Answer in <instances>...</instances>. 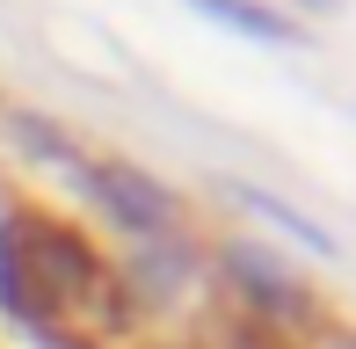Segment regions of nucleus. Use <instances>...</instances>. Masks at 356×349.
I'll list each match as a JSON object with an SVG mask.
<instances>
[{"instance_id": "2", "label": "nucleus", "mask_w": 356, "mask_h": 349, "mask_svg": "<svg viewBox=\"0 0 356 349\" xmlns=\"http://www.w3.org/2000/svg\"><path fill=\"white\" fill-rule=\"evenodd\" d=\"M204 15H218V22H233V29H254V37H277V44H291L298 29L291 22H277V15H262V8H248V0H197Z\"/></svg>"}, {"instance_id": "1", "label": "nucleus", "mask_w": 356, "mask_h": 349, "mask_svg": "<svg viewBox=\"0 0 356 349\" xmlns=\"http://www.w3.org/2000/svg\"><path fill=\"white\" fill-rule=\"evenodd\" d=\"M0 291H8L15 313L51 320V313H80L102 291V269L66 226H51L44 211H22L0 233Z\"/></svg>"}]
</instances>
